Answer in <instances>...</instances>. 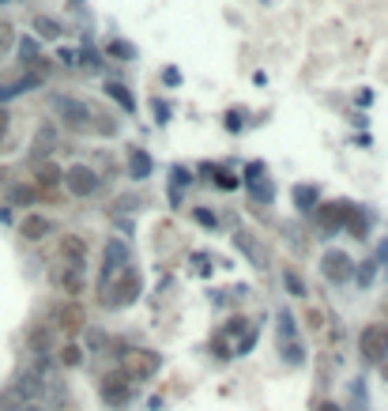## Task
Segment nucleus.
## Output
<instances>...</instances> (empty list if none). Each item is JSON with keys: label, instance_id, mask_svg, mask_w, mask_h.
<instances>
[{"label": "nucleus", "instance_id": "nucleus-17", "mask_svg": "<svg viewBox=\"0 0 388 411\" xmlns=\"http://www.w3.org/2000/svg\"><path fill=\"white\" fill-rule=\"evenodd\" d=\"M34 197H38V192H30V185H19V189L12 192V200H15V204H30Z\"/></svg>", "mask_w": 388, "mask_h": 411}, {"label": "nucleus", "instance_id": "nucleus-4", "mask_svg": "<svg viewBox=\"0 0 388 411\" xmlns=\"http://www.w3.org/2000/svg\"><path fill=\"white\" fill-rule=\"evenodd\" d=\"M64 181H68V189L76 192V197H91V192L99 189V177H94L91 166H72V170H64Z\"/></svg>", "mask_w": 388, "mask_h": 411}, {"label": "nucleus", "instance_id": "nucleus-23", "mask_svg": "<svg viewBox=\"0 0 388 411\" xmlns=\"http://www.w3.org/2000/svg\"><path fill=\"white\" fill-rule=\"evenodd\" d=\"M196 219L204 223V227H215V219H212V212H196Z\"/></svg>", "mask_w": 388, "mask_h": 411}, {"label": "nucleus", "instance_id": "nucleus-20", "mask_svg": "<svg viewBox=\"0 0 388 411\" xmlns=\"http://www.w3.org/2000/svg\"><path fill=\"white\" fill-rule=\"evenodd\" d=\"M151 170V163H147V155H132V174L140 177V174H147Z\"/></svg>", "mask_w": 388, "mask_h": 411}, {"label": "nucleus", "instance_id": "nucleus-6", "mask_svg": "<svg viewBox=\"0 0 388 411\" xmlns=\"http://www.w3.org/2000/svg\"><path fill=\"white\" fill-rule=\"evenodd\" d=\"M102 397H106V404H125L128 397H132V389H128V377L121 374V370H113V374L102 381Z\"/></svg>", "mask_w": 388, "mask_h": 411}, {"label": "nucleus", "instance_id": "nucleus-21", "mask_svg": "<svg viewBox=\"0 0 388 411\" xmlns=\"http://www.w3.org/2000/svg\"><path fill=\"white\" fill-rule=\"evenodd\" d=\"M287 291H290V294H302V291H305L302 279H298V272H287Z\"/></svg>", "mask_w": 388, "mask_h": 411}, {"label": "nucleus", "instance_id": "nucleus-10", "mask_svg": "<svg viewBox=\"0 0 388 411\" xmlns=\"http://www.w3.org/2000/svg\"><path fill=\"white\" fill-rule=\"evenodd\" d=\"M50 227H53V223L45 219V215H30V219H23V223H19V234L27 238V241H38V238L50 234Z\"/></svg>", "mask_w": 388, "mask_h": 411}, {"label": "nucleus", "instance_id": "nucleus-18", "mask_svg": "<svg viewBox=\"0 0 388 411\" xmlns=\"http://www.w3.org/2000/svg\"><path fill=\"white\" fill-rule=\"evenodd\" d=\"M110 94H113V99H117L125 110H132V99H128V91H125V87H117V83H113V87H110Z\"/></svg>", "mask_w": 388, "mask_h": 411}, {"label": "nucleus", "instance_id": "nucleus-9", "mask_svg": "<svg viewBox=\"0 0 388 411\" xmlns=\"http://www.w3.org/2000/svg\"><path fill=\"white\" fill-rule=\"evenodd\" d=\"M61 253H64V261H68V264H83L87 241L79 238V234H64V238H61Z\"/></svg>", "mask_w": 388, "mask_h": 411}, {"label": "nucleus", "instance_id": "nucleus-15", "mask_svg": "<svg viewBox=\"0 0 388 411\" xmlns=\"http://www.w3.org/2000/svg\"><path fill=\"white\" fill-rule=\"evenodd\" d=\"M61 362H64V366H79V362H83V351H79L76 343H72V348H64Z\"/></svg>", "mask_w": 388, "mask_h": 411}, {"label": "nucleus", "instance_id": "nucleus-19", "mask_svg": "<svg viewBox=\"0 0 388 411\" xmlns=\"http://www.w3.org/2000/svg\"><path fill=\"white\" fill-rule=\"evenodd\" d=\"M12 38H15L12 23H0V50H8V46H12Z\"/></svg>", "mask_w": 388, "mask_h": 411}, {"label": "nucleus", "instance_id": "nucleus-14", "mask_svg": "<svg viewBox=\"0 0 388 411\" xmlns=\"http://www.w3.org/2000/svg\"><path fill=\"white\" fill-rule=\"evenodd\" d=\"M30 348L45 351V348H50V332H45V328H34V332H30Z\"/></svg>", "mask_w": 388, "mask_h": 411}, {"label": "nucleus", "instance_id": "nucleus-16", "mask_svg": "<svg viewBox=\"0 0 388 411\" xmlns=\"http://www.w3.org/2000/svg\"><path fill=\"white\" fill-rule=\"evenodd\" d=\"M34 27H38V34H45V38H57V34H61V27H57V23H50V19H34Z\"/></svg>", "mask_w": 388, "mask_h": 411}, {"label": "nucleus", "instance_id": "nucleus-27", "mask_svg": "<svg viewBox=\"0 0 388 411\" xmlns=\"http://www.w3.org/2000/svg\"><path fill=\"white\" fill-rule=\"evenodd\" d=\"M385 317H388V305H385Z\"/></svg>", "mask_w": 388, "mask_h": 411}, {"label": "nucleus", "instance_id": "nucleus-13", "mask_svg": "<svg viewBox=\"0 0 388 411\" xmlns=\"http://www.w3.org/2000/svg\"><path fill=\"white\" fill-rule=\"evenodd\" d=\"M38 181H42L45 189H53V185L61 181V170H57L53 163H38Z\"/></svg>", "mask_w": 388, "mask_h": 411}, {"label": "nucleus", "instance_id": "nucleus-25", "mask_svg": "<svg viewBox=\"0 0 388 411\" xmlns=\"http://www.w3.org/2000/svg\"><path fill=\"white\" fill-rule=\"evenodd\" d=\"M317 411H339L336 404H317Z\"/></svg>", "mask_w": 388, "mask_h": 411}, {"label": "nucleus", "instance_id": "nucleus-24", "mask_svg": "<svg viewBox=\"0 0 388 411\" xmlns=\"http://www.w3.org/2000/svg\"><path fill=\"white\" fill-rule=\"evenodd\" d=\"M215 181H219L223 189H234V177H226V174H215Z\"/></svg>", "mask_w": 388, "mask_h": 411}, {"label": "nucleus", "instance_id": "nucleus-5", "mask_svg": "<svg viewBox=\"0 0 388 411\" xmlns=\"http://www.w3.org/2000/svg\"><path fill=\"white\" fill-rule=\"evenodd\" d=\"M83 321L87 317H83V305H79V302H68V305H61V310L53 313V325L61 328L64 336H76L79 328H83Z\"/></svg>", "mask_w": 388, "mask_h": 411}, {"label": "nucleus", "instance_id": "nucleus-22", "mask_svg": "<svg viewBox=\"0 0 388 411\" xmlns=\"http://www.w3.org/2000/svg\"><path fill=\"white\" fill-rule=\"evenodd\" d=\"M309 328H325V313L309 310Z\"/></svg>", "mask_w": 388, "mask_h": 411}, {"label": "nucleus", "instance_id": "nucleus-8", "mask_svg": "<svg viewBox=\"0 0 388 411\" xmlns=\"http://www.w3.org/2000/svg\"><path fill=\"white\" fill-rule=\"evenodd\" d=\"M57 287L64 294H79L83 291V264H64L61 276H57Z\"/></svg>", "mask_w": 388, "mask_h": 411}, {"label": "nucleus", "instance_id": "nucleus-1", "mask_svg": "<svg viewBox=\"0 0 388 411\" xmlns=\"http://www.w3.org/2000/svg\"><path fill=\"white\" fill-rule=\"evenodd\" d=\"M159 366H163V359H159L155 351L132 348L125 354V362H121V374H125L128 381H151V377L159 374Z\"/></svg>", "mask_w": 388, "mask_h": 411}, {"label": "nucleus", "instance_id": "nucleus-3", "mask_svg": "<svg viewBox=\"0 0 388 411\" xmlns=\"http://www.w3.org/2000/svg\"><path fill=\"white\" fill-rule=\"evenodd\" d=\"M362 354L366 362H381L388 354V325H369L362 332Z\"/></svg>", "mask_w": 388, "mask_h": 411}, {"label": "nucleus", "instance_id": "nucleus-7", "mask_svg": "<svg viewBox=\"0 0 388 411\" xmlns=\"http://www.w3.org/2000/svg\"><path fill=\"white\" fill-rule=\"evenodd\" d=\"M320 272H325L332 283H343V279H351V257L347 253H325V261H320Z\"/></svg>", "mask_w": 388, "mask_h": 411}, {"label": "nucleus", "instance_id": "nucleus-2", "mask_svg": "<svg viewBox=\"0 0 388 411\" xmlns=\"http://www.w3.org/2000/svg\"><path fill=\"white\" fill-rule=\"evenodd\" d=\"M110 287H113V291L106 294V302H113V305H128V302H136V298H140L143 279H140V272L125 268V272H121V279H113Z\"/></svg>", "mask_w": 388, "mask_h": 411}, {"label": "nucleus", "instance_id": "nucleus-11", "mask_svg": "<svg viewBox=\"0 0 388 411\" xmlns=\"http://www.w3.org/2000/svg\"><path fill=\"white\" fill-rule=\"evenodd\" d=\"M27 408V392L19 385H12L8 392H0V411H23Z\"/></svg>", "mask_w": 388, "mask_h": 411}, {"label": "nucleus", "instance_id": "nucleus-12", "mask_svg": "<svg viewBox=\"0 0 388 411\" xmlns=\"http://www.w3.org/2000/svg\"><path fill=\"white\" fill-rule=\"evenodd\" d=\"M343 208H347V204H325V208H317V223H320V227H325V230L339 227V219H336V215L343 212Z\"/></svg>", "mask_w": 388, "mask_h": 411}, {"label": "nucleus", "instance_id": "nucleus-26", "mask_svg": "<svg viewBox=\"0 0 388 411\" xmlns=\"http://www.w3.org/2000/svg\"><path fill=\"white\" fill-rule=\"evenodd\" d=\"M23 411H42V408H30V404H27V408H23Z\"/></svg>", "mask_w": 388, "mask_h": 411}]
</instances>
